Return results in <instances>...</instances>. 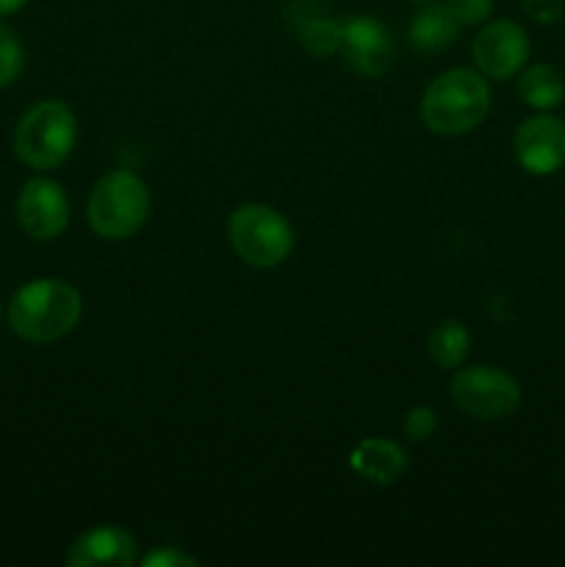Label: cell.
<instances>
[{
    "label": "cell",
    "instance_id": "277c9868",
    "mask_svg": "<svg viewBox=\"0 0 565 567\" xmlns=\"http://www.w3.org/2000/svg\"><path fill=\"white\" fill-rule=\"evenodd\" d=\"M78 142L75 114L61 100H42L20 116L14 153L31 169H55L72 155Z\"/></svg>",
    "mask_w": 565,
    "mask_h": 567
},
{
    "label": "cell",
    "instance_id": "3957f363",
    "mask_svg": "<svg viewBox=\"0 0 565 567\" xmlns=\"http://www.w3.org/2000/svg\"><path fill=\"white\" fill-rule=\"evenodd\" d=\"M150 188L136 172L114 169L100 177L89 192L86 219L94 236L125 241L136 236L150 216Z\"/></svg>",
    "mask_w": 565,
    "mask_h": 567
},
{
    "label": "cell",
    "instance_id": "2e32d148",
    "mask_svg": "<svg viewBox=\"0 0 565 567\" xmlns=\"http://www.w3.org/2000/svg\"><path fill=\"white\" fill-rule=\"evenodd\" d=\"M299 42L314 55L341 53V22L330 20V17H310L299 28Z\"/></svg>",
    "mask_w": 565,
    "mask_h": 567
},
{
    "label": "cell",
    "instance_id": "ac0fdd59",
    "mask_svg": "<svg viewBox=\"0 0 565 567\" xmlns=\"http://www.w3.org/2000/svg\"><path fill=\"white\" fill-rule=\"evenodd\" d=\"M446 9L452 11L460 28H474L493 14V0H446Z\"/></svg>",
    "mask_w": 565,
    "mask_h": 567
},
{
    "label": "cell",
    "instance_id": "9c48e42d",
    "mask_svg": "<svg viewBox=\"0 0 565 567\" xmlns=\"http://www.w3.org/2000/svg\"><path fill=\"white\" fill-rule=\"evenodd\" d=\"M17 221L33 241H55L70 225V199L61 183L33 177L17 197Z\"/></svg>",
    "mask_w": 565,
    "mask_h": 567
},
{
    "label": "cell",
    "instance_id": "8992f818",
    "mask_svg": "<svg viewBox=\"0 0 565 567\" xmlns=\"http://www.w3.org/2000/svg\"><path fill=\"white\" fill-rule=\"evenodd\" d=\"M452 402L465 415L480 421L507 419L521 404V385L496 365H469L452 377Z\"/></svg>",
    "mask_w": 565,
    "mask_h": 567
},
{
    "label": "cell",
    "instance_id": "cb8c5ba5",
    "mask_svg": "<svg viewBox=\"0 0 565 567\" xmlns=\"http://www.w3.org/2000/svg\"><path fill=\"white\" fill-rule=\"evenodd\" d=\"M0 316H3V308H0Z\"/></svg>",
    "mask_w": 565,
    "mask_h": 567
},
{
    "label": "cell",
    "instance_id": "6da1fadb",
    "mask_svg": "<svg viewBox=\"0 0 565 567\" xmlns=\"http://www.w3.org/2000/svg\"><path fill=\"white\" fill-rule=\"evenodd\" d=\"M83 313V299L72 282L59 277H39L17 288L9 299L11 332L28 343H53L75 330Z\"/></svg>",
    "mask_w": 565,
    "mask_h": 567
},
{
    "label": "cell",
    "instance_id": "30bf717a",
    "mask_svg": "<svg viewBox=\"0 0 565 567\" xmlns=\"http://www.w3.org/2000/svg\"><path fill=\"white\" fill-rule=\"evenodd\" d=\"M341 55L358 75L380 78L391 70L393 39L377 17L355 14L341 22Z\"/></svg>",
    "mask_w": 565,
    "mask_h": 567
},
{
    "label": "cell",
    "instance_id": "44dd1931",
    "mask_svg": "<svg viewBox=\"0 0 565 567\" xmlns=\"http://www.w3.org/2000/svg\"><path fill=\"white\" fill-rule=\"evenodd\" d=\"M144 567H194L197 559L192 554L181 551V548H170V546H161L155 551H150L147 557L142 559Z\"/></svg>",
    "mask_w": 565,
    "mask_h": 567
},
{
    "label": "cell",
    "instance_id": "d6986e66",
    "mask_svg": "<svg viewBox=\"0 0 565 567\" xmlns=\"http://www.w3.org/2000/svg\"><path fill=\"white\" fill-rule=\"evenodd\" d=\"M438 419L435 410L427 408V404H415L408 410V419H404V432H408L410 441H430V435L435 432Z\"/></svg>",
    "mask_w": 565,
    "mask_h": 567
},
{
    "label": "cell",
    "instance_id": "8fae6325",
    "mask_svg": "<svg viewBox=\"0 0 565 567\" xmlns=\"http://www.w3.org/2000/svg\"><path fill=\"white\" fill-rule=\"evenodd\" d=\"M64 563L70 567H131L138 563L136 537L122 526H97V529H89L81 537H75Z\"/></svg>",
    "mask_w": 565,
    "mask_h": 567
},
{
    "label": "cell",
    "instance_id": "5b68a950",
    "mask_svg": "<svg viewBox=\"0 0 565 567\" xmlns=\"http://www.w3.org/2000/svg\"><path fill=\"white\" fill-rule=\"evenodd\" d=\"M227 238L238 258L253 269H275L294 252V230L280 210L260 203L238 205L227 221Z\"/></svg>",
    "mask_w": 565,
    "mask_h": 567
},
{
    "label": "cell",
    "instance_id": "e0dca14e",
    "mask_svg": "<svg viewBox=\"0 0 565 567\" xmlns=\"http://www.w3.org/2000/svg\"><path fill=\"white\" fill-rule=\"evenodd\" d=\"M22 64H25L22 42L6 22H0V89L11 86L20 78Z\"/></svg>",
    "mask_w": 565,
    "mask_h": 567
},
{
    "label": "cell",
    "instance_id": "7402d4cb",
    "mask_svg": "<svg viewBox=\"0 0 565 567\" xmlns=\"http://www.w3.org/2000/svg\"><path fill=\"white\" fill-rule=\"evenodd\" d=\"M25 3L28 0H0V17L17 14V11H20Z\"/></svg>",
    "mask_w": 565,
    "mask_h": 567
},
{
    "label": "cell",
    "instance_id": "7c38bea8",
    "mask_svg": "<svg viewBox=\"0 0 565 567\" xmlns=\"http://www.w3.org/2000/svg\"><path fill=\"white\" fill-rule=\"evenodd\" d=\"M349 468L371 485H393L408 468V452L386 437H366L349 454Z\"/></svg>",
    "mask_w": 565,
    "mask_h": 567
},
{
    "label": "cell",
    "instance_id": "ffe728a7",
    "mask_svg": "<svg viewBox=\"0 0 565 567\" xmlns=\"http://www.w3.org/2000/svg\"><path fill=\"white\" fill-rule=\"evenodd\" d=\"M521 6L537 25H557L565 14L563 0H521Z\"/></svg>",
    "mask_w": 565,
    "mask_h": 567
},
{
    "label": "cell",
    "instance_id": "7a4b0ae2",
    "mask_svg": "<svg viewBox=\"0 0 565 567\" xmlns=\"http://www.w3.org/2000/svg\"><path fill=\"white\" fill-rule=\"evenodd\" d=\"M491 111V86L480 70L441 72L421 97V120L438 136H463L471 133Z\"/></svg>",
    "mask_w": 565,
    "mask_h": 567
},
{
    "label": "cell",
    "instance_id": "603a6c76",
    "mask_svg": "<svg viewBox=\"0 0 565 567\" xmlns=\"http://www.w3.org/2000/svg\"><path fill=\"white\" fill-rule=\"evenodd\" d=\"M410 3H432V0H410Z\"/></svg>",
    "mask_w": 565,
    "mask_h": 567
},
{
    "label": "cell",
    "instance_id": "4fadbf2b",
    "mask_svg": "<svg viewBox=\"0 0 565 567\" xmlns=\"http://www.w3.org/2000/svg\"><path fill=\"white\" fill-rule=\"evenodd\" d=\"M460 31V22L454 20L452 11L446 9V3H421V9L415 11L413 20H410L408 37L410 44L421 53H441L449 44H454Z\"/></svg>",
    "mask_w": 565,
    "mask_h": 567
},
{
    "label": "cell",
    "instance_id": "5bb4252c",
    "mask_svg": "<svg viewBox=\"0 0 565 567\" xmlns=\"http://www.w3.org/2000/svg\"><path fill=\"white\" fill-rule=\"evenodd\" d=\"M518 97L532 111H554L565 100V78L552 64H530L518 72Z\"/></svg>",
    "mask_w": 565,
    "mask_h": 567
},
{
    "label": "cell",
    "instance_id": "9a60e30c",
    "mask_svg": "<svg viewBox=\"0 0 565 567\" xmlns=\"http://www.w3.org/2000/svg\"><path fill=\"white\" fill-rule=\"evenodd\" d=\"M427 349H430V358L438 369L454 371L465 363L471 352V332L465 330L463 321L446 319L438 321L430 330L427 338Z\"/></svg>",
    "mask_w": 565,
    "mask_h": 567
},
{
    "label": "cell",
    "instance_id": "ba28073f",
    "mask_svg": "<svg viewBox=\"0 0 565 567\" xmlns=\"http://www.w3.org/2000/svg\"><path fill=\"white\" fill-rule=\"evenodd\" d=\"M513 153L521 169L530 175H554L565 166V122L552 111H537L515 131Z\"/></svg>",
    "mask_w": 565,
    "mask_h": 567
},
{
    "label": "cell",
    "instance_id": "52a82bcc",
    "mask_svg": "<svg viewBox=\"0 0 565 567\" xmlns=\"http://www.w3.org/2000/svg\"><path fill=\"white\" fill-rule=\"evenodd\" d=\"M530 37L515 20H493L482 28L471 44L476 70L491 81H510L530 61Z\"/></svg>",
    "mask_w": 565,
    "mask_h": 567
}]
</instances>
